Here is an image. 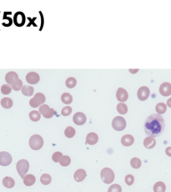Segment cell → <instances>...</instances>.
I'll return each mask as SVG.
<instances>
[{
	"instance_id": "cell-26",
	"label": "cell",
	"mask_w": 171,
	"mask_h": 192,
	"mask_svg": "<svg viewBox=\"0 0 171 192\" xmlns=\"http://www.w3.org/2000/svg\"><path fill=\"white\" fill-rule=\"evenodd\" d=\"M61 100L65 105H69L73 101V97H72L71 94H68V93H64L61 96Z\"/></svg>"
},
{
	"instance_id": "cell-13",
	"label": "cell",
	"mask_w": 171,
	"mask_h": 192,
	"mask_svg": "<svg viewBox=\"0 0 171 192\" xmlns=\"http://www.w3.org/2000/svg\"><path fill=\"white\" fill-rule=\"evenodd\" d=\"M160 93L164 97L169 96L171 94V83L168 82H164L162 83L160 87Z\"/></svg>"
},
{
	"instance_id": "cell-31",
	"label": "cell",
	"mask_w": 171,
	"mask_h": 192,
	"mask_svg": "<svg viewBox=\"0 0 171 192\" xmlns=\"http://www.w3.org/2000/svg\"><path fill=\"white\" fill-rule=\"evenodd\" d=\"M71 162V159L70 157L68 156H63L62 158L59 160V164L61 165V166H68V165Z\"/></svg>"
},
{
	"instance_id": "cell-30",
	"label": "cell",
	"mask_w": 171,
	"mask_h": 192,
	"mask_svg": "<svg viewBox=\"0 0 171 192\" xmlns=\"http://www.w3.org/2000/svg\"><path fill=\"white\" fill-rule=\"evenodd\" d=\"M75 133H76V131L71 126L67 127L65 129V131H64V134H65V136L67 138H73L75 135Z\"/></svg>"
},
{
	"instance_id": "cell-28",
	"label": "cell",
	"mask_w": 171,
	"mask_h": 192,
	"mask_svg": "<svg viewBox=\"0 0 171 192\" xmlns=\"http://www.w3.org/2000/svg\"><path fill=\"white\" fill-rule=\"evenodd\" d=\"M65 84L66 86L68 88V89H73L76 86L77 84V80L74 77H69L66 80V82H65Z\"/></svg>"
},
{
	"instance_id": "cell-41",
	"label": "cell",
	"mask_w": 171,
	"mask_h": 192,
	"mask_svg": "<svg viewBox=\"0 0 171 192\" xmlns=\"http://www.w3.org/2000/svg\"><path fill=\"white\" fill-rule=\"evenodd\" d=\"M167 105H168V106H169V107H170V108H171V98H170V99H168Z\"/></svg>"
},
{
	"instance_id": "cell-16",
	"label": "cell",
	"mask_w": 171,
	"mask_h": 192,
	"mask_svg": "<svg viewBox=\"0 0 171 192\" xmlns=\"http://www.w3.org/2000/svg\"><path fill=\"white\" fill-rule=\"evenodd\" d=\"M135 142V138L131 134H125L121 139V144L124 146H131Z\"/></svg>"
},
{
	"instance_id": "cell-18",
	"label": "cell",
	"mask_w": 171,
	"mask_h": 192,
	"mask_svg": "<svg viewBox=\"0 0 171 192\" xmlns=\"http://www.w3.org/2000/svg\"><path fill=\"white\" fill-rule=\"evenodd\" d=\"M156 145V140L154 137L148 136L144 140V146L146 149H153Z\"/></svg>"
},
{
	"instance_id": "cell-1",
	"label": "cell",
	"mask_w": 171,
	"mask_h": 192,
	"mask_svg": "<svg viewBox=\"0 0 171 192\" xmlns=\"http://www.w3.org/2000/svg\"><path fill=\"white\" fill-rule=\"evenodd\" d=\"M165 123L160 115L154 114L149 116L144 123V131L148 136H160L164 131Z\"/></svg>"
},
{
	"instance_id": "cell-39",
	"label": "cell",
	"mask_w": 171,
	"mask_h": 192,
	"mask_svg": "<svg viewBox=\"0 0 171 192\" xmlns=\"http://www.w3.org/2000/svg\"><path fill=\"white\" fill-rule=\"evenodd\" d=\"M62 156H63L62 153L59 152V151H57V152L54 153V155L52 156V159L54 160L55 163H57V162H59Z\"/></svg>"
},
{
	"instance_id": "cell-14",
	"label": "cell",
	"mask_w": 171,
	"mask_h": 192,
	"mask_svg": "<svg viewBox=\"0 0 171 192\" xmlns=\"http://www.w3.org/2000/svg\"><path fill=\"white\" fill-rule=\"evenodd\" d=\"M87 176L86 171L83 169H78L75 171L74 175V178L75 181L77 182H81L83 181Z\"/></svg>"
},
{
	"instance_id": "cell-25",
	"label": "cell",
	"mask_w": 171,
	"mask_h": 192,
	"mask_svg": "<svg viewBox=\"0 0 171 192\" xmlns=\"http://www.w3.org/2000/svg\"><path fill=\"white\" fill-rule=\"evenodd\" d=\"M166 109H167V106H166V105L164 103H159L155 106V110L158 113V115H163V114H164V113L166 112Z\"/></svg>"
},
{
	"instance_id": "cell-32",
	"label": "cell",
	"mask_w": 171,
	"mask_h": 192,
	"mask_svg": "<svg viewBox=\"0 0 171 192\" xmlns=\"http://www.w3.org/2000/svg\"><path fill=\"white\" fill-rule=\"evenodd\" d=\"M52 181V179H51V176H50L49 174H43L42 175V176L40 177V181H41V183L44 185H47L50 184V182Z\"/></svg>"
},
{
	"instance_id": "cell-19",
	"label": "cell",
	"mask_w": 171,
	"mask_h": 192,
	"mask_svg": "<svg viewBox=\"0 0 171 192\" xmlns=\"http://www.w3.org/2000/svg\"><path fill=\"white\" fill-rule=\"evenodd\" d=\"M23 179H24V183L26 186H31L36 181L35 176L33 175H26Z\"/></svg>"
},
{
	"instance_id": "cell-4",
	"label": "cell",
	"mask_w": 171,
	"mask_h": 192,
	"mask_svg": "<svg viewBox=\"0 0 171 192\" xmlns=\"http://www.w3.org/2000/svg\"><path fill=\"white\" fill-rule=\"evenodd\" d=\"M16 169L18 171V175H20V177L24 178L28 173L29 169V163L28 160L26 159H20L18 160V163L16 165Z\"/></svg>"
},
{
	"instance_id": "cell-38",
	"label": "cell",
	"mask_w": 171,
	"mask_h": 192,
	"mask_svg": "<svg viewBox=\"0 0 171 192\" xmlns=\"http://www.w3.org/2000/svg\"><path fill=\"white\" fill-rule=\"evenodd\" d=\"M72 113V108L70 106H65L62 109L61 114L63 116H68Z\"/></svg>"
},
{
	"instance_id": "cell-3",
	"label": "cell",
	"mask_w": 171,
	"mask_h": 192,
	"mask_svg": "<svg viewBox=\"0 0 171 192\" xmlns=\"http://www.w3.org/2000/svg\"><path fill=\"white\" fill-rule=\"evenodd\" d=\"M101 180L105 184H111L114 180V173L110 168H103L100 173Z\"/></svg>"
},
{
	"instance_id": "cell-10",
	"label": "cell",
	"mask_w": 171,
	"mask_h": 192,
	"mask_svg": "<svg viewBox=\"0 0 171 192\" xmlns=\"http://www.w3.org/2000/svg\"><path fill=\"white\" fill-rule=\"evenodd\" d=\"M73 120H74V123L77 125H83L86 123V120H87V118H86V115L82 112H77L75 113V115L73 117Z\"/></svg>"
},
{
	"instance_id": "cell-33",
	"label": "cell",
	"mask_w": 171,
	"mask_h": 192,
	"mask_svg": "<svg viewBox=\"0 0 171 192\" xmlns=\"http://www.w3.org/2000/svg\"><path fill=\"white\" fill-rule=\"evenodd\" d=\"M11 87H12L13 90H14L15 91H18L22 90V88H23V82H22V80L18 79L14 83L11 84Z\"/></svg>"
},
{
	"instance_id": "cell-8",
	"label": "cell",
	"mask_w": 171,
	"mask_h": 192,
	"mask_svg": "<svg viewBox=\"0 0 171 192\" xmlns=\"http://www.w3.org/2000/svg\"><path fill=\"white\" fill-rule=\"evenodd\" d=\"M12 163V156L9 153L6 151L0 152V165L8 166Z\"/></svg>"
},
{
	"instance_id": "cell-37",
	"label": "cell",
	"mask_w": 171,
	"mask_h": 192,
	"mask_svg": "<svg viewBox=\"0 0 171 192\" xmlns=\"http://www.w3.org/2000/svg\"><path fill=\"white\" fill-rule=\"evenodd\" d=\"M125 180L126 185H132L134 184V182H135V177L133 176L132 175H127L125 176Z\"/></svg>"
},
{
	"instance_id": "cell-29",
	"label": "cell",
	"mask_w": 171,
	"mask_h": 192,
	"mask_svg": "<svg viewBox=\"0 0 171 192\" xmlns=\"http://www.w3.org/2000/svg\"><path fill=\"white\" fill-rule=\"evenodd\" d=\"M117 111L120 115H125L126 113L128 112V107L124 103H119L117 105Z\"/></svg>"
},
{
	"instance_id": "cell-2",
	"label": "cell",
	"mask_w": 171,
	"mask_h": 192,
	"mask_svg": "<svg viewBox=\"0 0 171 192\" xmlns=\"http://www.w3.org/2000/svg\"><path fill=\"white\" fill-rule=\"evenodd\" d=\"M43 139L39 134H33L29 139V146L33 150H39L43 147Z\"/></svg>"
},
{
	"instance_id": "cell-21",
	"label": "cell",
	"mask_w": 171,
	"mask_h": 192,
	"mask_svg": "<svg viewBox=\"0 0 171 192\" xmlns=\"http://www.w3.org/2000/svg\"><path fill=\"white\" fill-rule=\"evenodd\" d=\"M166 190L165 184L162 181H158L154 185V192H164Z\"/></svg>"
},
{
	"instance_id": "cell-11",
	"label": "cell",
	"mask_w": 171,
	"mask_h": 192,
	"mask_svg": "<svg viewBox=\"0 0 171 192\" xmlns=\"http://www.w3.org/2000/svg\"><path fill=\"white\" fill-rule=\"evenodd\" d=\"M116 98L120 103H124L128 98V94L127 91L125 90L123 88H119L116 93Z\"/></svg>"
},
{
	"instance_id": "cell-42",
	"label": "cell",
	"mask_w": 171,
	"mask_h": 192,
	"mask_svg": "<svg viewBox=\"0 0 171 192\" xmlns=\"http://www.w3.org/2000/svg\"><path fill=\"white\" fill-rule=\"evenodd\" d=\"M129 71L132 72V74H136V72L139 71V69H135H135H129Z\"/></svg>"
},
{
	"instance_id": "cell-6",
	"label": "cell",
	"mask_w": 171,
	"mask_h": 192,
	"mask_svg": "<svg viewBox=\"0 0 171 192\" xmlns=\"http://www.w3.org/2000/svg\"><path fill=\"white\" fill-rule=\"evenodd\" d=\"M44 102H45V96H44V94H42V93H37L33 96V98L30 99L29 105L33 108H37V107H39V106L43 105Z\"/></svg>"
},
{
	"instance_id": "cell-17",
	"label": "cell",
	"mask_w": 171,
	"mask_h": 192,
	"mask_svg": "<svg viewBox=\"0 0 171 192\" xmlns=\"http://www.w3.org/2000/svg\"><path fill=\"white\" fill-rule=\"evenodd\" d=\"M98 140H99V136L96 133L91 132V133H89L86 136V142H87V144L90 145H95Z\"/></svg>"
},
{
	"instance_id": "cell-34",
	"label": "cell",
	"mask_w": 171,
	"mask_h": 192,
	"mask_svg": "<svg viewBox=\"0 0 171 192\" xmlns=\"http://www.w3.org/2000/svg\"><path fill=\"white\" fill-rule=\"evenodd\" d=\"M130 165L134 169H139L141 166V160L139 158L135 157L130 160Z\"/></svg>"
},
{
	"instance_id": "cell-20",
	"label": "cell",
	"mask_w": 171,
	"mask_h": 192,
	"mask_svg": "<svg viewBox=\"0 0 171 192\" xmlns=\"http://www.w3.org/2000/svg\"><path fill=\"white\" fill-rule=\"evenodd\" d=\"M3 185H4L6 188H13L15 185V181L13 178L6 176V177H4V180H3Z\"/></svg>"
},
{
	"instance_id": "cell-12",
	"label": "cell",
	"mask_w": 171,
	"mask_h": 192,
	"mask_svg": "<svg viewBox=\"0 0 171 192\" xmlns=\"http://www.w3.org/2000/svg\"><path fill=\"white\" fill-rule=\"evenodd\" d=\"M39 80H40V76L38 73L30 72L26 75V81L30 84H35L39 83Z\"/></svg>"
},
{
	"instance_id": "cell-15",
	"label": "cell",
	"mask_w": 171,
	"mask_h": 192,
	"mask_svg": "<svg viewBox=\"0 0 171 192\" xmlns=\"http://www.w3.org/2000/svg\"><path fill=\"white\" fill-rule=\"evenodd\" d=\"M18 79V75L17 73L14 72V71H11V72H8L5 75V80L7 82L8 84L11 85L12 83H14L16 81V80Z\"/></svg>"
},
{
	"instance_id": "cell-40",
	"label": "cell",
	"mask_w": 171,
	"mask_h": 192,
	"mask_svg": "<svg viewBox=\"0 0 171 192\" xmlns=\"http://www.w3.org/2000/svg\"><path fill=\"white\" fill-rule=\"evenodd\" d=\"M165 153H166V155H167L168 156L171 157V147L170 146L166 148V150H165Z\"/></svg>"
},
{
	"instance_id": "cell-35",
	"label": "cell",
	"mask_w": 171,
	"mask_h": 192,
	"mask_svg": "<svg viewBox=\"0 0 171 192\" xmlns=\"http://www.w3.org/2000/svg\"><path fill=\"white\" fill-rule=\"evenodd\" d=\"M11 90H12V87H11V85L9 84H4L2 87H1V92H2V94H9L11 93Z\"/></svg>"
},
{
	"instance_id": "cell-7",
	"label": "cell",
	"mask_w": 171,
	"mask_h": 192,
	"mask_svg": "<svg viewBox=\"0 0 171 192\" xmlns=\"http://www.w3.org/2000/svg\"><path fill=\"white\" fill-rule=\"evenodd\" d=\"M39 112L40 113V115H42L46 119L52 118L54 115V109L50 108L49 106L47 105H42L41 106H39Z\"/></svg>"
},
{
	"instance_id": "cell-5",
	"label": "cell",
	"mask_w": 171,
	"mask_h": 192,
	"mask_svg": "<svg viewBox=\"0 0 171 192\" xmlns=\"http://www.w3.org/2000/svg\"><path fill=\"white\" fill-rule=\"evenodd\" d=\"M113 129L116 131H122L126 128V120L122 116H116L112 121Z\"/></svg>"
},
{
	"instance_id": "cell-24",
	"label": "cell",
	"mask_w": 171,
	"mask_h": 192,
	"mask_svg": "<svg viewBox=\"0 0 171 192\" xmlns=\"http://www.w3.org/2000/svg\"><path fill=\"white\" fill-rule=\"evenodd\" d=\"M33 93H34V90L32 86L24 85L22 88V94L25 96H32Z\"/></svg>"
},
{
	"instance_id": "cell-36",
	"label": "cell",
	"mask_w": 171,
	"mask_h": 192,
	"mask_svg": "<svg viewBox=\"0 0 171 192\" xmlns=\"http://www.w3.org/2000/svg\"><path fill=\"white\" fill-rule=\"evenodd\" d=\"M108 192H122L121 186L118 184H114L109 186V188L108 190Z\"/></svg>"
},
{
	"instance_id": "cell-23",
	"label": "cell",
	"mask_w": 171,
	"mask_h": 192,
	"mask_svg": "<svg viewBox=\"0 0 171 192\" xmlns=\"http://www.w3.org/2000/svg\"><path fill=\"white\" fill-rule=\"evenodd\" d=\"M24 21H25L24 14H22V13H20V12L18 13V14L14 16V22L18 26L23 25V24H24Z\"/></svg>"
},
{
	"instance_id": "cell-9",
	"label": "cell",
	"mask_w": 171,
	"mask_h": 192,
	"mask_svg": "<svg viewBox=\"0 0 171 192\" xmlns=\"http://www.w3.org/2000/svg\"><path fill=\"white\" fill-rule=\"evenodd\" d=\"M150 94V90L147 86H142L139 89V90L137 92V96L138 99L141 101H144L147 99L149 98Z\"/></svg>"
},
{
	"instance_id": "cell-27",
	"label": "cell",
	"mask_w": 171,
	"mask_h": 192,
	"mask_svg": "<svg viewBox=\"0 0 171 192\" xmlns=\"http://www.w3.org/2000/svg\"><path fill=\"white\" fill-rule=\"evenodd\" d=\"M29 118L30 120L33 121V122H37L40 120L41 118V115L39 111H36V110H33L31 112L29 113Z\"/></svg>"
},
{
	"instance_id": "cell-22",
	"label": "cell",
	"mask_w": 171,
	"mask_h": 192,
	"mask_svg": "<svg viewBox=\"0 0 171 192\" xmlns=\"http://www.w3.org/2000/svg\"><path fill=\"white\" fill-rule=\"evenodd\" d=\"M0 103H1L2 107L4 108V109H10L11 107L13 106V104H14L13 100H12L10 98H8V97H5V98L2 99Z\"/></svg>"
}]
</instances>
